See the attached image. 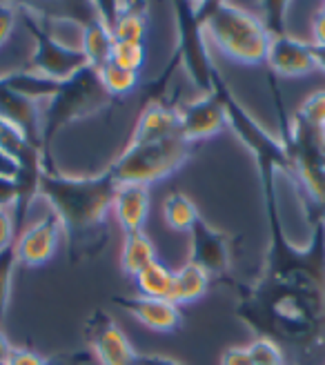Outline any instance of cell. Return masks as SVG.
Listing matches in <instances>:
<instances>
[{
	"label": "cell",
	"mask_w": 325,
	"mask_h": 365,
	"mask_svg": "<svg viewBox=\"0 0 325 365\" xmlns=\"http://www.w3.org/2000/svg\"><path fill=\"white\" fill-rule=\"evenodd\" d=\"M118 307H123L125 312H130L138 323L160 334H170L176 332L180 323H183V314H180V307L167 299H150V297H123L114 294L110 299Z\"/></svg>",
	"instance_id": "obj_13"
},
{
	"label": "cell",
	"mask_w": 325,
	"mask_h": 365,
	"mask_svg": "<svg viewBox=\"0 0 325 365\" xmlns=\"http://www.w3.org/2000/svg\"><path fill=\"white\" fill-rule=\"evenodd\" d=\"M138 365H183L170 356H162V354H140Z\"/></svg>",
	"instance_id": "obj_37"
},
{
	"label": "cell",
	"mask_w": 325,
	"mask_h": 365,
	"mask_svg": "<svg viewBox=\"0 0 325 365\" xmlns=\"http://www.w3.org/2000/svg\"><path fill=\"white\" fill-rule=\"evenodd\" d=\"M16 243V232H14V218L11 212L0 210V252L5 247Z\"/></svg>",
	"instance_id": "obj_33"
},
{
	"label": "cell",
	"mask_w": 325,
	"mask_h": 365,
	"mask_svg": "<svg viewBox=\"0 0 325 365\" xmlns=\"http://www.w3.org/2000/svg\"><path fill=\"white\" fill-rule=\"evenodd\" d=\"M11 350H14V345L9 343L7 334L0 330V365H7V359H9Z\"/></svg>",
	"instance_id": "obj_39"
},
{
	"label": "cell",
	"mask_w": 325,
	"mask_h": 365,
	"mask_svg": "<svg viewBox=\"0 0 325 365\" xmlns=\"http://www.w3.org/2000/svg\"><path fill=\"white\" fill-rule=\"evenodd\" d=\"M114 36L96 11L89 5V14L81 25V51L85 53L87 65L103 69L107 63H112V49H114Z\"/></svg>",
	"instance_id": "obj_17"
},
{
	"label": "cell",
	"mask_w": 325,
	"mask_h": 365,
	"mask_svg": "<svg viewBox=\"0 0 325 365\" xmlns=\"http://www.w3.org/2000/svg\"><path fill=\"white\" fill-rule=\"evenodd\" d=\"M16 205V182L14 178L0 176V210H14Z\"/></svg>",
	"instance_id": "obj_35"
},
{
	"label": "cell",
	"mask_w": 325,
	"mask_h": 365,
	"mask_svg": "<svg viewBox=\"0 0 325 365\" xmlns=\"http://www.w3.org/2000/svg\"><path fill=\"white\" fill-rule=\"evenodd\" d=\"M310 45H312L314 67H316V69H321V71H325V45H314V43H310Z\"/></svg>",
	"instance_id": "obj_40"
},
{
	"label": "cell",
	"mask_w": 325,
	"mask_h": 365,
	"mask_svg": "<svg viewBox=\"0 0 325 365\" xmlns=\"http://www.w3.org/2000/svg\"><path fill=\"white\" fill-rule=\"evenodd\" d=\"M265 65L272 71V76H281V78L308 76L316 69L312 58V45L287 31L269 36Z\"/></svg>",
	"instance_id": "obj_11"
},
{
	"label": "cell",
	"mask_w": 325,
	"mask_h": 365,
	"mask_svg": "<svg viewBox=\"0 0 325 365\" xmlns=\"http://www.w3.org/2000/svg\"><path fill=\"white\" fill-rule=\"evenodd\" d=\"M7 365H47V356H41L38 352H33L29 348H16L14 345Z\"/></svg>",
	"instance_id": "obj_32"
},
{
	"label": "cell",
	"mask_w": 325,
	"mask_h": 365,
	"mask_svg": "<svg viewBox=\"0 0 325 365\" xmlns=\"http://www.w3.org/2000/svg\"><path fill=\"white\" fill-rule=\"evenodd\" d=\"M112 212L125 234L143 232L150 214V187L134 185V182L118 185Z\"/></svg>",
	"instance_id": "obj_16"
},
{
	"label": "cell",
	"mask_w": 325,
	"mask_h": 365,
	"mask_svg": "<svg viewBox=\"0 0 325 365\" xmlns=\"http://www.w3.org/2000/svg\"><path fill=\"white\" fill-rule=\"evenodd\" d=\"M116 190L118 180L110 168L94 176H67L56 163H43L41 196L63 225L69 263L94 259L110 243L107 216Z\"/></svg>",
	"instance_id": "obj_2"
},
{
	"label": "cell",
	"mask_w": 325,
	"mask_h": 365,
	"mask_svg": "<svg viewBox=\"0 0 325 365\" xmlns=\"http://www.w3.org/2000/svg\"><path fill=\"white\" fill-rule=\"evenodd\" d=\"M247 352L254 365H287L285 354L281 352L279 345L267 339H254L247 345Z\"/></svg>",
	"instance_id": "obj_28"
},
{
	"label": "cell",
	"mask_w": 325,
	"mask_h": 365,
	"mask_svg": "<svg viewBox=\"0 0 325 365\" xmlns=\"http://www.w3.org/2000/svg\"><path fill=\"white\" fill-rule=\"evenodd\" d=\"M61 234H63V225L53 212H49L38 223L27 227L14 243L18 265H25V267L47 265L53 259V254H56Z\"/></svg>",
	"instance_id": "obj_12"
},
{
	"label": "cell",
	"mask_w": 325,
	"mask_h": 365,
	"mask_svg": "<svg viewBox=\"0 0 325 365\" xmlns=\"http://www.w3.org/2000/svg\"><path fill=\"white\" fill-rule=\"evenodd\" d=\"M312 36H314V45H325V5L319 9L312 23Z\"/></svg>",
	"instance_id": "obj_36"
},
{
	"label": "cell",
	"mask_w": 325,
	"mask_h": 365,
	"mask_svg": "<svg viewBox=\"0 0 325 365\" xmlns=\"http://www.w3.org/2000/svg\"><path fill=\"white\" fill-rule=\"evenodd\" d=\"M18 21L25 25V29L33 38V51L27 65L29 71L63 83L87 67V58L81 47H69L58 38H53L51 21L43 9L21 5L18 7Z\"/></svg>",
	"instance_id": "obj_6"
},
{
	"label": "cell",
	"mask_w": 325,
	"mask_h": 365,
	"mask_svg": "<svg viewBox=\"0 0 325 365\" xmlns=\"http://www.w3.org/2000/svg\"><path fill=\"white\" fill-rule=\"evenodd\" d=\"M138 294L150 297V299H167L172 301V289H174V269H170L162 261H154L150 267L143 269L134 279Z\"/></svg>",
	"instance_id": "obj_22"
},
{
	"label": "cell",
	"mask_w": 325,
	"mask_h": 365,
	"mask_svg": "<svg viewBox=\"0 0 325 365\" xmlns=\"http://www.w3.org/2000/svg\"><path fill=\"white\" fill-rule=\"evenodd\" d=\"M198 216H201L198 207L187 194L172 192L162 203V218H165V225L174 232H190Z\"/></svg>",
	"instance_id": "obj_23"
},
{
	"label": "cell",
	"mask_w": 325,
	"mask_h": 365,
	"mask_svg": "<svg viewBox=\"0 0 325 365\" xmlns=\"http://www.w3.org/2000/svg\"><path fill=\"white\" fill-rule=\"evenodd\" d=\"M180 134V112L174 101L152 103L140 109L130 143H156Z\"/></svg>",
	"instance_id": "obj_15"
},
{
	"label": "cell",
	"mask_w": 325,
	"mask_h": 365,
	"mask_svg": "<svg viewBox=\"0 0 325 365\" xmlns=\"http://www.w3.org/2000/svg\"><path fill=\"white\" fill-rule=\"evenodd\" d=\"M0 83L7 85L11 91L21 94L23 98H29L33 103H47L58 91V81H51L36 71L23 69V71H9V74H0Z\"/></svg>",
	"instance_id": "obj_19"
},
{
	"label": "cell",
	"mask_w": 325,
	"mask_h": 365,
	"mask_svg": "<svg viewBox=\"0 0 325 365\" xmlns=\"http://www.w3.org/2000/svg\"><path fill=\"white\" fill-rule=\"evenodd\" d=\"M154 261H158L156 247L150 236L145 234V230L125 234L123 250H120V267H123L125 277L136 279L138 274L145 267H150Z\"/></svg>",
	"instance_id": "obj_20"
},
{
	"label": "cell",
	"mask_w": 325,
	"mask_h": 365,
	"mask_svg": "<svg viewBox=\"0 0 325 365\" xmlns=\"http://www.w3.org/2000/svg\"><path fill=\"white\" fill-rule=\"evenodd\" d=\"M219 365H254L252 363V356L247 352V345L241 348V345H234V348H227L221 354V363Z\"/></svg>",
	"instance_id": "obj_34"
},
{
	"label": "cell",
	"mask_w": 325,
	"mask_h": 365,
	"mask_svg": "<svg viewBox=\"0 0 325 365\" xmlns=\"http://www.w3.org/2000/svg\"><path fill=\"white\" fill-rule=\"evenodd\" d=\"M174 21H176V49L174 56L178 58V65L183 67L192 85L207 94L212 91V78L214 71L219 69L214 65L207 41H205V29H203V18H201V3H172Z\"/></svg>",
	"instance_id": "obj_7"
},
{
	"label": "cell",
	"mask_w": 325,
	"mask_h": 365,
	"mask_svg": "<svg viewBox=\"0 0 325 365\" xmlns=\"http://www.w3.org/2000/svg\"><path fill=\"white\" fill-rule=\"evenodd\" d=\"M321 365H325V361H323V363H321Z\"/></svg>",
	"instance_id": "obj_41"
},
{
	"label": "cell",
	"mask_w": 325,
	"mask_h": 365,
	"mask_svg": "<svg viewBox=\"0 0 325 365\" xmlns=\"http://www.w3.org/2000/svg\"><path fill=\"white\" fill-rule=\"evenodd\" d=\"M112 63L140 74L143 65H145V45L140 43H114L112 49Z\"/></svg>",
	"instance_id": "obj_27"
},
{
	"label": "cell",
	"mask_w": 325,
	"mask_h": 365,
	"mask_svg": "<svg viewBox=\"0 0 325 365\" xmlns=\"http://www.w3.org/2000/svg\"><path fill=\"white\" fill-rule=\"evenodd\" d=\"M118 101L110 96L100 81L96 67H85L78 74L63 81L58 91L41 107V140H43V160L53 163V140L67 125L92 118L100 112H110Z\"/></svg>",
	"instance_id": "obj_3"
},
{
	"label": "cell",
	"mask_w": 325,
	"mask_h": 365,
	"mask_svg": "<svg viewBox=\"0 0 325 365\" xmlns=\"http://www.w3.org/2000/svg\"><path fill=\"white\" fill-rule=\"evenodd\" d=\"M16 170H18L16 160H14V158H9L7 154L0 152V176H5V178H14V176H16Z\"/></svg>",
	"instance_id": "obj_38"
},
{
	"label": "cell",
	"mask_w": 325,
	"mask_h": 365,
	"mask_svg": "<svg viewBox=\"0 0 325 365\" xmlns=\"http://www.w3.org/2000/svg\"><path fill=\"white\" fill-rule=\"evenodd\" d=\"M201 18L205 36H210L225 58L245 67L265 65L269 34L259 16L239 5L207 0L201 3Z\"/></svg>",
	"instance_id": "obj_4"
},
{
	"label": "cell",
	"mask_w": 325,
	"mask_h": 365,
	"mask_svg": "<svg viewBox=\"0 0 325 365\" xmlns=\"http://www.w3.org/2000/svg\"><path fill=\"white\" fill-rule=\"evenodd\" d=\"M210 283H212V279L201 267L185 263L183 267L174 272L172 303H176L180 307V305H187V303L203 299L207 294V289H210Z\"/></svg>",
	"instance_id": "obj_21"
},
{
	"label": "cell",
	"mask_w": 325,
	"mask_h": 365,
	"mask_svg": "<svg viewBox=\"0 0 325 365\" xmlns=\"http://www.w3.org/2000/svg\"><path fill=\"white\" fill-rule=\"evenodd\" d=\"M0 120L11 125L14 130L21 132L33 148L43 150L41 140V105L21 94L11 91L7 85L0 83Z\"/></svg>",
	"instance_id": "obj_14"
},
{
	"label": "cell",
	"mask_w": 325,
	"mask_h": 365,
	"mask_svg": "<svg viewBox=\"0 0 325 365\" xmlns=\"http://www.w3.org/2000/svg\"><path fill=\"white\" fill-rule=\"evenodd\" d=\"M0 152L7 154L9 158H14L16 165L21 160H25V158H29L33 154H38V152L43 154L41 148H33V145L21 132L14 130V127L7 125L5 120H0Z\"/></svg>",
	"instance_id": "obj_25"
},
{
	"label": "cell",
	"mask_w": 325,
	"mask_h": 365,
	"mask_svg": "<svg viewBox=\"0 0 325 365\" xmlns=\"http://www.w3.org/2000/svg\"><path fill=\"white\" fill-rule=\"evenodd\" d=\"M83 334L87 339L89 352L100 365H138L140 354L134 350L130 339L125 336L114 317L105 307H96L85 319Z\"/></svg>",
	"instance_id": "obj_9"
},
{
	"label": "cell",
	"mask_w": 325,
	"mask_h": 365,
	"mask_svg": "<svg viewBox=\"0 0 325 365\" xmlns=\"http://www.w3.org/2000/svg\"><path fill=\"white\" fill-rule=\"evenodd\" d=\"M198 145L183 136H172L156 143H128L118 158L110 165L118 185H154V182L176 174L194 156Z\"/></svg>",
	"instance_id": "obj_5"
},
{
	"label": "cell",
	"mask_w": 325,
	"mask_h": 365,
	"mask_svg": "<svg viewBox=\"0 0 325 365\" xmlns=\"http://www.w3.org/2000/svg\"><path fill=\"white\" fill-rule=\"evenodd\" d=\"M239 236H232L219 227L210 225L203 216L190 230V261L192 265L201 267L207 277L219 283L232 277V252Z\"/></svg>",
	"instance_id": "obj_8"
},
{
	"label": "cell",
	"mask_w": 325,
	"mask_h": 365,
	"mask_svg": "<svg viewBox=\"0 0 325 365\" xmlns=\"http://www.w3.org/2000/svg\"><path fill=\"white\" fill-rule=\"evenodd\" d=\"M178 112H180V136L194 145L205 143L227 130L223 98L214 78H212V91L201 94L196 101L183 107H178Z\"/></svg>",
	"instance_id": "obj_10"
},
{
	"label": "cell",
	"mask_w": 325,
	"mask_h": 365,
	"mask_svg": "<svg viewBox=\"0 0 325 365\" xmlns=\"http://www.w3.org/2000/svg\"><path fill=\"white\" fill-rule=\"evenodd\" d=\"M94 354L89 350H74V352H58L47 356V365H89L94 363Z\"/></svg>",
	"instance_id": "obj_30"
},
{
	"label": "cell",
	"mask_w": 325,
	"mask_h": 365,
	"mask_svg": "<svg viewBox=\"0 0 325 365\" xmlns=\"http://www.w3.org/2000/svg\"><path fill=\"white\" fill-rule=\"evenodd\" d=\"M100 71V81L105 85V89L110 91V96L120 101L123 96L132 94V91L138 89L140 85V74L136 71H130V69H123L114 63H107Z\"/></svg>",
	"instance_id": "obj_24"
},
{
	"label": "cell",
	"mask_w": 325,
	"mask_h": 365,
	"mask_svg": "<svg viewBox=\"0 0 325 365\" xmlns=\"http://www.w3.org/2000/svg\"><path fill=\"white\" fill-rule=\"evenodd\" d=\"M16 267H18L16 247L9 245V247H5L3 252H0V330H3V323H5V317H7Z\"/></svg>",
	"instance_id": "obj_26"
},
{
	"label": "cell",
	"mask_w": 325,
	"mask_h": 365,
	"mask_svg": "<svg viewBox=\"0 0 325 365\" xmlns=\"http://www.w3.org/2000/svg\"><path fill=\"white\" fill-rule=\"evenodd\" d=\"M145 11H148L145 3H116V14L112 21L114 41L145 45V34H148Z\"/></svg>",
	"instance_id": "obj_18"
},
{
	"label": "cell",
	"mask_w": 325,
	"mask_h": 365,
	"mask_svg": "<svg viewBox=\"0 0 325 365\" xmlns=\"http://www.w3.org/2000/svg\"><path fill=\"white\" fill-rule=\"evenodd\" d=\"M16 23H18V7L0 3V47L9 41Z\"/></svg>",
	"instance_id": "obj_31"
},
{
	"label": "cell",
	"mask_w": 325,
	"mask_h": 365,
	"mask_svg": "<svg viewBox=\"0 0 325 365\" xmlns=\"http://www.w3.org/2000/svg\"><path fill=\"white\" fill-rule=\"evenodd\" d=\"M269 243L252 281L227 277L219 285L237 292L234 314L257 339L277 343L287 356H312L325 348V210L308 212L312 236L296 247L285 236L272 160H254Z\"/></svg>",
	"instance_id": "obj_1"
},
{
	"label": "cell",
	"mask_w": 325,
	"mask_h": 365,
	"mask_svg": "<svg viewBox=\"0 0 325 365\" xmlns=\"http://www.w3.org/2000/svg\"><path fill=\"white\" fill-rule=\"evenodd\" d=\"M296 114L301 118H305L308 123L323 127L325 130V89H316L312 94L301 103V107L296 109Z\"/></svg>",
	"instance_id": "obj_29"
}]
</instances>
